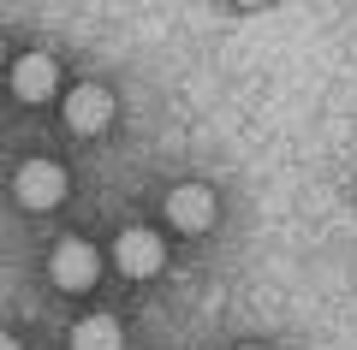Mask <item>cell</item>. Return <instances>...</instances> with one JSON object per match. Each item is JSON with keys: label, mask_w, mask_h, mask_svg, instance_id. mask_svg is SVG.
Returning <instances> with one entry per match:
<instances>
[{"label": "cell", "mask_w": 357, "mask_h": 350, "mask_svg": "<svg viewBox=\"0 0 357 350\" xmlns=\"http://www.w3.org/2000/svg\"><path fill=\"white\" fill-rule=\"evenodd\" d=\"M114 267L126 279H155L167 267V244H161V232L155 225H126L114 238Z\"/></svg>", "instance_id": "obj_5"}, {"label": "cell", "mask_w": 357, "mask_h": 350, "mask_svg": "<svg viewBox=\"0 0 357 350\" xmlns=\"http://www.w3.org/2000/svg\"><path fill=\"white\" fill-rule=\"evenodd\" d=\"M60 113H66V131L72 137H102L119 107H114V89L107 83H77V89H66Z\"/></svg>", "instance_id": "obj_4"}, {"label": "cell", "mask_w": 357, "mask_h": 350, "mask_svg": "<svg viewBox=\"0 0 357 350\" xmlns=\"http://www.w3.org/2000/svg\"><path fill=\"white\" fill-rule=\"evenodd\" d=\"M161 214H167V225H173L178 238H203L208 225L220 220V196H215L208 184H197V178H191V184H173V190H167Z\"/></svg>", "instance_id": "obj_2"}, {"label": "cell", "mask_w": 357, "mask_h": 350, "mask_svg": "<svg viewBox=\"0 0 357 350\" xmlns=\"http://www.w3.org/2000/svg\"><path fill=\"white\" fill-rule=\"evenodd\" d=\"M0 350H24V344H18V338H13V333H0Z\"/></svg>", "instance_id": "obj_9"}, {"label": "cell", "mask_w": 357, "mask_h": 350, "mask_svg": "<svg viewBox=\"0 0 357 350\" xmlns=\"http://www.w3.org/2000/svg\"><path fill=\"white\" fill-rule=\"evenodd\" d=\"M13 95L24 101V107H42V101L60 95V60L54 54H24V60H13Z\"/></svg>", "instance_id": "obj_6"}, {"label": "cell", "mask_w": 357, "mask_h": 350, "mask_svg": "<svg viewBox=\"0 0 357 350\" xmlns=\"http://www.w3.org/2000/svg\"><path fill=\"white\" fill-rule=\"evenodd\" d=\"M0 65H6V36H0Z\"/></svg>", "instance_id": "obj_11"}, {"label": "cell", "mask_w": 357, "mask_h": 350, "mask_svg": "<svg viewBox=\"0 0 357 350\" xmlns=\"http://www.w3.org/2000/svg\"><path fill=\"white\" fill-rule=\"evenodd\" d=\"M238 13H262V6H274V0H232Z\"/></svg>", "instance_id": "obj_8"}, {"label": "cell", "mask_w": 357, "mask_h": 350, "mask_svg": "<svg viewBox=\"0 0 357 350\" xmlns=\"http://www.w3.org/2000/svg\"><path fill=\"white\" fill-rule=\"evenodd\" d=\"M238 350H274V344H238Z\"/></svg>", "instance_id": "obj_10"}, {"label": "cell", "mask_w": 357, "mask_h": 350, "mask_svg": "<svg viewBox=\"0 0 357 350\" xmlns=\"http://www.w3.org/2000/svg\"><path fill=\"white\" fill-rule=\"evenodd\" d=\"M48 279L60 291H72V297H84V291H96V279H102V250L89 238H60L48 255Z\"/></svg>", "instance_id": "obj_3"}, {"label": "cell", "mask_w": 357, "mask_h": 350, "mask_svg": "<svg viewBox=\"0 0 357 350\" xmlns=\"http://www.w3.org/2000/svg\"><path fill=\"white\" fill-rule=\"evenodd\" d=\"M72 350H126V326L114 315H84L72 326Z\"/></svg>", "instance_id": "obj_7"}, {"label": "cell", "mask_w": 357, "mask_h": 350, "mask_svg": "<svg viewBox=\"0 0 357 350\" xmlns=\"http://www.w3.org/2000/svg\"><path fill=\"white\" fill-rule=\"evenodd\" d=\"M66 196H72V178H66V166L48 161V154H30V161L13 173V202L24 214H54Z\"/></svg>", "instance_id": "obj_1"}]
</instances>
